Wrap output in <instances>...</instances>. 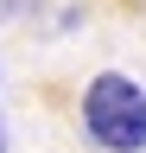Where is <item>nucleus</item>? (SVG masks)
<instances>
[{
  "label": "nucleus",
  "mask_w": 146,
  "mask_h": 153,
  "mask_svg": "<svg viewBox=\"0 0 146 153\" xmlns=\"http://www.w3.org/2000/svg\"><path fill=\"white\" fill-rule=\"evenodd\" d=\"M0 153H7V134H0Z\"/></svg>",
  "instance_id": "f03ea898"
},
{
  "label": "nucleus",
  "mask_w": 146,
  "mask_h": 153,
  "mask_svg": "<svg viewBox=\"0 0 146 153\" xmlns=\"http://www.w3.org/2000/svg\"><path fill=\"white\" fill-rule=\"evenodd\" d=\"M83 128L108 153H140L146 147V89L121 70H102L83 89Z\"/></svg>",
  "instance_id": "f257e3e1"
}]
</instances>
